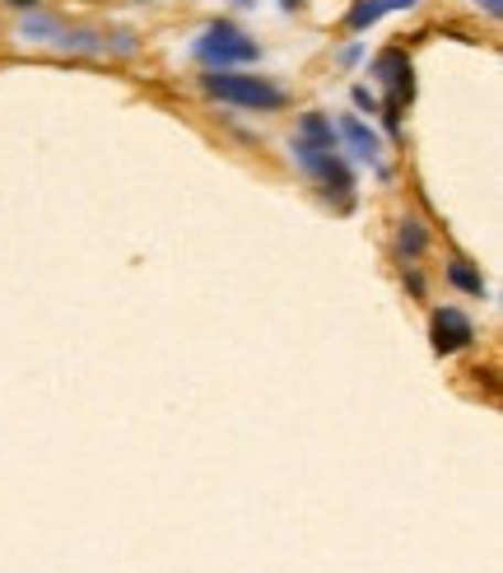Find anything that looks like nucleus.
<instances>
[{"label": "nucleus", "mask_w": 503, "mask_h": 573, "mask_svg": "<svg viewBox=\"0 0 503 573\" xmlns=\"http://www.w3.org/2000/svg\"><path fill=\"white\" fill-rule=\"evenodd\" d=\"M201 94L215 98V103H228V108H243V113H280L289 94L280 89L276 79L266 75H243V71H205L196 75Z\"/></svg>", "instance_id": "nucleus-1"}, {"label": "nucleus", "mask_w": 503, "mask_h": 573, "mask_svg": "<svg viewBox=\"0 0 503 573\" xmlns=\"http://www.w3.org/2000/svg\"><path fill=\"white\" fill-rule=\"evenodd\" d=\"M192 56L201 61L205 71H238V66H257L261 47H257V38L243 33L238 24L215 19V24H205L201 38L192 42Z\"/></svg>", "instance_id": "nucleus-2"}, {"label": "nucleus", "mask_w": 503, "mask_h": 573, "mask_svg": "<svg viewBox=\"0 0 503 573\" xmlns=\"http://www.w3.org/2000/svg\"><path fill=\"white\" fill-rule=\"evenodd\" d=\"M289 150H293V159H299V168L303 173L318 182V191L335 205V210H350L354 205V173H350V163L335 155V150H322V145H308V140H299L293 136L289 140Z\"/></svg>", "instance_id": "nucleus-3"}, {"label": "nucleus", "mask_w": 503, "mask_h": 573, "mask_svg": "<svg viewBox=\"0 0 503 573\" xmlns=\"http://www.w3.org/2000/svg\"><path fill=\"white\" fill-rule=\"evenodd\" d=\"M475 341V322L461 308H438L434 312V322H429V346L434 354H457V350H467Z\"/></svg>", "instance_id": "nucleus-4"}, {"label": "nucleus", "mask_w": 503, "mask_h": 573, "mask_svg": "<svg viewBox=\"0 0 503 573\" xmlns=\"http://www.w3.org/2000/svg\"><path fill=\"white\" fill-rule=\"evenodd\" d=\"M373 75L387 84V103L392 108H402V103H410L415 98V79H410V56H406V47H383L373 56Z\"/></svg>", "instance_id": "nucleus-5"}, {"label": "nucleus", "mask_w": 503, "mask_h": 573, "mask_svg": "<svg viewBox=\"0 0 503 573\" xmlns=\"http://www.w3.org/2000/svg\"><path fill=\"white\" fill-rule=\"evenodd\" d=\"M335 140H345L350 150L360 159H368L373 168H383V140H377V131H373V126H364L360 117H341V121H335Z\"/></svg>", "instance_id": "nucleus-6"}, {"label": "nucleus", "mask_w": 503, "mask_h": 573, "mask_svg": "<svg viewBox=\"0 0 503 573\" xmlns=\"http://www.w3.org/2000/svg\"><path fill=\"white\" fill-rule=\"evenodd\" d=\"M419 0H354V6L345 10V29L350 33H364V29H373L383 14H392V10H415Z\"/></svg>", "instance_id": "nucleus-7"}, {"label": "nucleus", "mask_w": 503, "mask_h": 573, "mask_svg": "<svg viewBox=\"0 0 503 573\" xmlns=\"http://www.w3.org/2000/svg\"><path fill=\"white\" fill-rule=\"evenodd\" d=\"M293 136L308 140V145H322V150H335V126H331L327 113H303L299 117V131H293Z\"/></svg>", "instance_id": "nucleus-8"}, {"label": "nucleus", "mask_w": 503, "mask_h": 573, "mask_svg": "<svg viewBox=\"0 0 503 573\" xmlns=\"http://www.w3.org/2000/svg\"><path fill=\"white\" fill-rule=\"evenodd\" d=\"M448 280L461 289V294H471V299H485V275H480L467 257H457V262H448Z\"/></svg>", "instance_id": "nucleus-9"}, {"label": "nucleus", "mask_w": 503, "mask_h": 573, "mask_svg": "<svg viewBox=\"0 0 503 573\" xmlns=\"http://www.w3.org/2000/svg\"><path fill=\"white\" fill-rule=\"evenodd\" d=\"M19 38H29V42H56V47H61V38H66V24H61V19H42V14L33 10L24 24H19Z\"/></svg>", "instance_id": "nucleus-10"}, {"label": "nucleus", "mask_w": 503, "mask_h": 573, "mask_svg": "<svg viewBox=\"0 0 503 573\" xmlns=\"http://www.w3.org/2000/svg\"><path fill=\"white\" fill-rule=\"evenodd\" d=\"M396 247H402V257H406V262H419V257H425V247H429V229L419 224V220H402V233H396Z\"/></svg>", "instance_id": "nucleus-11"}, {"label": "nucleus", "mask_w": 503, "mask_h": 573, "mask_svg": "<svg viewBox=\"0 0 503 573\" xmlns=\"http://www.w3.org/2000/svg\"><path fill=\"white\" fill-rule=\"evenodd\" d=\"M354 108H364V113L373 117V113H383V103H377V98L364 89V84H354Z\"/></svg>", "instance_id": "nucleus-12"}, {"label": "nucleus", "mask_w": 503, "mask_h": 573, "mask_svg": "<svg viewBox=\"0 0 503 573\" xmlns=\"http://www.w3.org/2000/svg\"><path fill=\"white\" fill-rule=\"evenodd\" d=\"M406 289L415 294V299H425V280H419V270H406Z\"/></svg>", "instance_id": "nucleus-13"}, {"label": "nucleus", "mask_w": 503, "mask_h": 573, "mask_svg": "<svg viewBox=\"0 0 503 573\" xmlns=\"http://www.w3.org/2000/svg\"><path fill=\"white\" fill-rule=\"evenodd\" d=\"M6 6H10V10H38L42 0H6Z\"/></svg>", "instance_id": "nucleus-14"}, {"label": "nucleus", "mask_w": 503, "mask_h": 573, "mask_svg": "<svg viewBox=\"0 0 503 573\" xmlns=\"http://www.w3.org/2000/svg\"><path fill=\"white\" fill-rule=\"evenodd\" d=\"M480 6H485V14H494V19L503 14V0H480Z\"/></svg>", "instance_id": "nucleus-15"}, {"label": "nucleus", "mask_w": 503, "mask_h": 573, "mask_svg": "<svg viewBox=\"0 0 503 573\" xmlns=\"http://www.w3.org/2000/svg\"><path fill=\"white\" fill-rule=\"evenodd\" d=\"M280 6H285V10H303V0H280Z\"/></svg>", "instance_id": "nucleus-16"}, {"label": "nucleus", "mask_w": 503, "mask_h": 573, "mask_svg": "<svg viewBox=\"0 0 503 573\" xmlns=\"http://www.w3.org/2000/svg\"><path fill=\"white\" fill-rule=\"evenodd\" d=\"M234 6H257V0H234Z\"/></svg>", "instance_id": "nucleus-17"}]
</instances>
